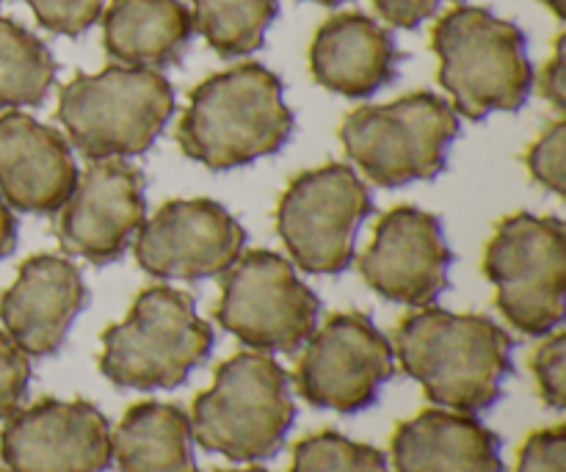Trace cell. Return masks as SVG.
<instances>
[{
	"label": "cell",
	"mask_w": 566,
	"mask_h": 472,
	"mask_svg": "<svg viewBox=\"0 0 566 472\" xmlns=\"http://www.w3.org/2000/svg\"><path fill=\"white\" fill-rule=\"evenodd\" d=\"M403 374L442 409L479 415L495 407L512 376L514 340L486 315L418 307L392 335Z\"/></svg>",
	"instance_id": "1"
},
{
	"label": "cell",
	"mask_w": 566,
	"mask_h": 472,
	"mask_svg": "<svg viewBox=\"0 0 566 472\" xmlns=\"http://www.w3.org/2000/svg\"><path fill=\"white\" fill-rule=\"evenodd\" d=\"M293 133L282 81L263 64L205 77L177 125V144L197 164L230 171L280 153Z\"/></svg>",
	"instance_id": "2"
},
{
	"label": "cell",
	"mask_w": 566,
	"mask_h": 472,
	"mask_svg": "<svg viewBox=\"0 0 566 472\" xmlns=\"http://www.w3.org/2000/svg\"><path fill=\"white\" fill-rule=\"evenodd\" d=\"M431 50L459 116L481 122L497 111H520L528 99L534 70L525 33L484 6L446 11L431 31Z\"/></svg>",
	"instance_id": "3"
},
{
	"label": "cell",
	"mask_w": 566,
	"mask_h": 472,
	"mask_svg": "<svg viewBox=\"0 0 566 472\" xmlns=\"http://www.w3.org/2000/svg\"><path fill=\"white\" fill-rule=\"evenodd\" d=\"M296 420L291 376L263 352H241L216 368L213 387L191 409L193 442L230 462H265Z\"/></svg>",
	"instance_id": "4"
},
{
	"label": "cell",
	"mask_w": 566,
	"mask_h": 472,
	"mask_svg": "<svg viewBox=\"0 0 566 472\" xmlns=\"http://www.w3.org/2000/svg\"><path fill=\"white\" fill-rule=\"evenodd\" d=\"M213 343V326L199 318L191 293L155 285L103 332L97 368L122 390H175L210 357Z\"/></svg>",
	"instance_id": "5"
},
{
	"label": "cell",
	"mask_w": 566,
	"mask_h": 472,
	"mask_svg": "<svg viewBox=\"0 0 566 472\" xmlns=\"http://www.w3.org/2000/svg\"><path fill=\"white\" fill-rule=\"evenodd\" d=\"M175 114V88L158 70L111 64L75 75L59 94V122L88 160L144 155Z\"/></svg>",
	"instance_id": "6"
},
{
	"label": "cell",
	"mask_w": 566,
	"mask_h": 472,
	"mask_svg": "<svg viewBox=\"0 0 566 472\" xmlns=\"http://www.w3.org/2000/svg\"><path fill=\"white\" fill-rule=\"evenodd\" d=\"M459 136V114L448 99L415 92L387 105H363L340 125L348 158L370 182L401 188L434 180Z\"/></svg>",
	"instance_id": "7"
},
{
	"label": "cell",
	"mask_w": 566,
	"mask_h": 472,
	"mask_svg": "<svg viewBox=\"0 0 566 472\" xmlns=\"http://www.w3.org/2000/svg\"><path fill=\"white\" fill-rule=\"evenodd\" d=\"M495 307L525 337H545L564 321L566 230L556 216L514 213L484 252Z\"/></svg>",
	"instance_id": "8"
},
{
	"label": "cell",
	"mask_w": 566,
	"mask_h": 472,
	"mask_svg": "<svg viewBox=\"0 0 566 472\" xmlns=\"http://www.w3.org/2000/svg\"><path fill=\"white\" fill-rule=\"evenodd\" d=\"M321 302L296 265L269 249L241 254L221 276L216 321L252 352L296 354L318 329Z\"/></svg>",
	"instance_id": "9"
},
{
	"label": "cell",
	"mask_w": 566,
	"mask_h": 472,
	"mask_svg": "<svg viewBox=\"0 0 566 472\" xmlns=\"http://www.w3.org/2000/svg\"><path fill=\"white\" fill-rule=\"evenodd\" d=\"M374 199L363 177L346 164L302 171L276 204V232L293 265L307 274H343L354 263V243Z\"/></svg>",
	"instance_id": "10"
},
{
	"label": "cell",
	"mask_w": 566,
	"mask_h": 472,
	"mask_svg": "<svg viewBox=\"0 0 566 472\" xmlns=\"http://www.w3.org/2000/svg\"><path fill=\"white\" fill-rule=\"evenodd\" d=\"M304 346L293 381L315 409L363 412L396 376L392 343L363 313L329 315Z\"/></svg>",
	"instance_id": "11"
},
{
	"label": "cell",
	"mask_w": 566,
	"mask_h": 472,
	"mask_svg": "<svg viewBox=\"0 0 566 472\" xmlns=\"http://www.w3.org/2000/svg\"><path fill=\"white\" fill-rule=\"evenodd\" d=\"M243 247L241 221L213 199H171L133 238L138 265L155 280L224 276Z\"/></svg>",
	"instance_id": "12"
},
{
	"label": "cell",
	"mask_w": 566,
	"mask_h": 472,
	"mask_svg": "<svg viewBox=\"0 0 566 472\" xmlns=\"http://www.w3.org/2000/svg\"><path fill=\"white\" fill-rule=\"evenodd\" d=\"M55 213V238L66 254L92 265L116 263L147 219L144 175L122 158L92 160Z\"/></svg>",
	"instance_id": "13"
},
{
	"label": "cell",
	"mask_w": 566,
	"mask_h": 472,
	"mask_svg": "<svg viewBox=\"0 0 566 472\" xmlns=\"http://www.w3.org/2000/svg\"><path fill=\"white\" fill-rule=\"evenodd\" d=\"M0 459L9 472H105L111 426L94 403L42 398L6 418Z\"/></svg>",
	"instance_id": "14"
},
{
	"label": "cell",
	"mask_w": 566,
	"mask_h": 472,
	"mask_svg": "<svg viewBox=\"0 0 566 472\" xmlns=\"http://www.w3.org/2000/svg\"><path fill=\"white\" fill-rule=\"evenodd\" d=\"M451 263L442 221L429 210L398 204L376 224L374 241L359 258V274L387 302L429 307L448 291Z\"/></svg>",
	"instance_id": "15"
},
{
	"label": "cell",
	"mask_w": 566,
	"mask_h": 472,
	"mask_svg": "<svg viewBox=\"0 0 566 472\" xmlns=\"http://www.w3.org/2000/svg\"><path fill=\"white\" fill-rule=\"evenodd\" d=\"M86 302V282L72 260L33 254L20 265L14 285L0 296V321L22 354L53 357Z\"/></svg>",
	"instance_id": "16"
},
{
	"label": "cell",
	"mask_w": 566,
	"mask_h": 472,
	"mask_svg": "<svg viewBox=\"0 0 566 472\" xmlns=\"http://www.w3.org/2000/svg\"><path fill=\"white\" fill-rule=\"evenodd\" d=\"M77 166L55 127L20 111L0 114V193L22 213H55L72 193Z\"/></svg>",
	"instance_id": "17"
},
{
	"label": "cell",
	"mask_w": 566,
	"mask_h": 472,
	"mask_svg": "<svg viewBox=\"0 0 566 472\" xmlns=\"http://www.w3.org/2000/svg\"><path fill=\"white\" fill-rule=\"evenodd\" d=\"M401 53L374 17L346 11L318 28L310 44L315 83L348 99H365L396 77Z\"/></svg>",
	"instance_id": "18"
},
{
	"label": "cell",
	"mask_w": 566,
	"mask_h": 472,
	"mask_svg": "<svg viewBox=\"0 0 566 472\" xmlns=\"http://www.w3.org/2000/svg\"><path fill=\"white\" fill-rule=\"evenodd\" d=\"M396 472H503L501 440L479 418L426 409L398 423L390 442Z\"/></svg>",
	"instance_id": "19"
},
{
	"label": "cell",
	"mask_w": 566,
	"mask_h": 472,
	"mask_svg": "<svg viewBox=\"0 0 566 472\" xmlns=\"http://www.w3.org/2000/svg\"><path fill=\"white\" fill-rule=\"evenodd\" d=\"M193 33V17L180 0H111L103 11V48L122 66L177 64Z\"/></svg>",
	"instance_id": "20"
},
{
	"label": "cell",
	"mask_w": 566,
	"mask_h": 472,
	"mask_svg": "<svg viewBox=\"0 0 566 472\" xmlns=\"http://www.w3.org/2000/svg\"><path fill=\"white\" fill-rule=\"evenodd\" d=\"M111 459L119 472H199L191 418L175 403H133L111 431Z\"/></svg>",
	"instance_id": "21"
},
{
	"label": "cell",
	"mask_w": 566,
	"mask_h": 472,
	"mask_svg": "<svg viewBox=\"0 0 566 472\" xmlns=\"http://www.w3.org/2000/svg\"><path fill=\"white\" fill-rule=\"evenodd\" d=\"M53 83L55 61L48 44L20 22L0 17V114L42 105Z\"/></svg>",
	"instance_id": "22"
},
{
	"label": "cell",
	"mask_w": 566,
	"mask_h": 472,
	"mask_svg": "<svg viewBox=\"0 0 566 472\" xmlns=\"http://www.w3.org/2000/svg\"><path fill=\"white\" fill-rule=\"evenodd\" d=\"M193 31L221 59H241L263 48L265 31L280 14L276 0H191Z\"/></svg>",
	"instance_id": "23"
},
{
	"label": "cell",
	"mask_w": 566,
	"mask_h": 472,
	"mask_svg": "<svg viewBox=\"0 0 566 472\" xmlns=\"http://www.w3.org/2000/svg\"><path fill=\"white\" fill-rule=\"evenodd\" d=\"M291 472H392L387 457L374 445H363L337 431L304 437L293 448Z\"/></svg>",
	"instance_id": "24"
},
{
	"label": "cell",
	"mask_w": 566,
	"mask_h": 472,
	"mask_svg": "<svg viewBox=\"0 0 566 472\" xmlns=\"http://www.w3.org/2000/svg\"><path fill=\"white\" fill-rule=\"evenodd\" d=\"M564 158H566V122L556 119L525 153V166L534 175V180L539 182L547 191L564 197L566 188V171H564Z\"/></svg>",
	"instance_id": "25"
},
{
	"label": "cell",
	"mask_w": 566,
	"mask_h": 472,
	"mask_svg": "<svg viewBox=\"0 0 566 472\" xmlns=\"http://www.w3.org/2000/svg\"><path fill=\"white\" fill-rule=\"evenodd\" d=\"M39 25L59 36H81L103 17L105 0H25Z\"/></svg>",
	"instance_id": "26"
},
{
	"label": "cell",
	"mask_w": 566,
	"mask_h": 472,
	"mask_svg": "<svg viewBox=\"0 0 566 472\" xmlns=\"http://www.w3.org/2000/svg\"><path fill=\"white\" fill-rule=\"evenodd\" d=\"M531 368H534L542 401L562 412L566 407V335L562 329L545 335V343L536 348L531 359Z\"/></svg>",
	"instance_id": "27"
},
{
	"label": "cell",
	"mask_w": 566,
	"mask_h": 472,
	"mask_svg": "<svg viewBox=\"0 0 566 472\" xmlns=\"http://www.w3.org/2000/svg\"><path fill=\"white\" fill-rule=\"evenodd\" d=\"M28 381H31V359L6 332H0V420L20 409Z\"/></svg>",
	"instance_id": "28"
},
{
	"label": "cell",
	"mask_w": 566,
	"mask_h": 472,
	"mask_svg": "<svg viewBox=\"0 0 566 472\" xmlns=\"http://www.w3.org/2000/svg\"><path fill=\"white\" fill-rule=\"evenodd\" d=\"M514 472H566V431L564 426L534 431L520 451Z\"/></svg>",
	"instance_id": "29"
},
{
	"label": "cell",
	"mask_w": 566,
	"mask_h": 472,
	"mask_svg": "<svg viewBox=\"0 0 566 472\" xmlns=\"http://www.w3.org/2000/svg\"><path fill=\"white\" fill-rule=\"evenodd\" d=\"M442 3H457V0H374L381 20L396 28H403V31H412L420 22L434 17Z\"/></svg>",
	"instance_id": "30"
},
{
	"label": "cell",
	"mask_w": 566,
	"mask_h": 472,
	"mask_svg": "<svg viewBox=\"0 0 566 472\" xmlns=\"http://www.w3.org/2000/svg\"><path fill=\"white\" fill-rule=\"evenodd\" d=\"M539 92L542 97H545L547 103L562 114L566 105V39L564 36H558L551 61L542 66Z\"/></svg>",
	"instance_id": "31"
},
{
	"label": "cell",
	"mask_w": 566,
	"mask_h": 472,
	"mask_svg": "<svg viewBox=\"0 0 566 472\" xmlns=\"http://www.w3.org/2000/svg\"><path fill=\"white\" fill-rule=\"evenodd\" d=\"M17 247V219L11 213V204L0 193V260L9 258Z\"/></svg>",
	"instance_id": "32"
},
{
	"label": "cell",
	"mask_w": 566,
	"mask_h": 472,
	"mask_svg": "<svg viewBox=\"0 0 566 472\" xmlns=\"http://www.w3.org/2000/svg\"><path fill=\"white\" fill-rule=\"evenodd\" d=\"M547 3V9L553 11V14L558 17V20H564L566 17V0H545Z\"/></svg>",
	"instance_id": "33"
},
{
	"label": "cell",
	"mask_w": 566,
	"mask_h": 472,
	"mask_svg": "<svg viewBox=\"0 0 566 472\" xmlns=\"http://www.w3.org/2000/svg\"><path fill=\"white\" fill-rule=\"evenodd\" d=\"M216 472H271L265 468H243V470H216Z\"/></svg>",
	"instance_id": "34"
},
{
	"label": "cell",
	"mask_w": 566,
	"mask_h": 472,
	"mask_svg": "<svg viewBox=\"0 0 566 472\" xmlns=\"http://www.w3.org/2000/svg\"><path fill=\"white\" fill-rule=\"evenodd\" d=\"M313 3H321V6H340V3H346V0H313Z\"/></svg>",
	"instance_id": "35"
}]
</instances>
